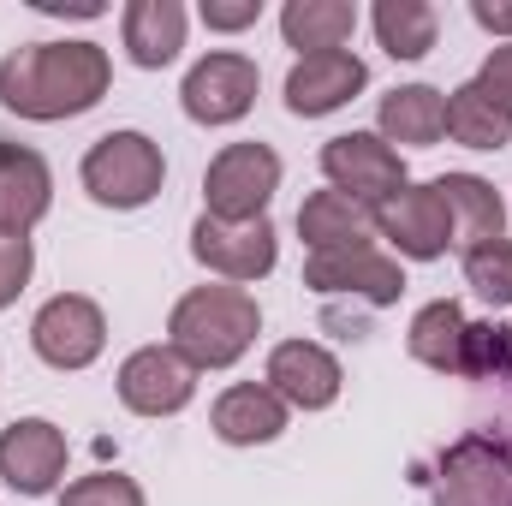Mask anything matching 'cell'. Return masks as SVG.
Returning <instances> with one entry per match:
<instances>
[{
    "mask_svg": "<svg viewBox=\"0 0 512 506\" xmlns=\"http://www.w3.org/2000/svg\"><path fill=\"white\" fill-rule=\"evenodd\" d=\"M108 84H114V60L90 36L24 42L0 60V108L18 120H36V126L90 114L108 96Z\"/></svg>",
    "mask_w": 512,
    "mask_h": 506,
    "instance_id": "1",
    "label": "cell"
},
{
    "mask_svg": "<svg viewBox=\"0 0 512 506\" xmlns=\"http://www.w3.org/2000/svg\"><path fill=\"white\" fill-rule=\"evenodd\" d=\"M262 334V304L245 286H191L167 316V346L191 370H233Z\"/></svg>",
    "mask_w": 512,
    "mask_h": 506,
    "instance_id": "2",
    "label": "cell"
},
{
    "mask_svg": "<svg viewBox=\"0 0 512 506\" xmlns=\"http://www.w3.org/2000/svg\"><path fill=\"white\" fill-rule=\"evenodd\" d=\"M90 203L102 209H143L161 197L167 185V161H161V143L143 137V131H108L84 149V167H78Z\"/></svg>",
    "mask_w": 512,
    "mask_h": 506,
    "instance_id": "3",
    "label": "cell"
},
{
    "mask_svg": "<svg viewBox=\"0 0 512 506\" xmlns=\"http://www.w3.org/2000/svg\"><path fill=\"white\" fill-rule=\"evenodd\" d=\"M429 501L435 506H512V447L501 435H459L435 459Z\"/></svg>",
    "mask_w": 512,
    "mask_h": 506,
    "instance_id": "4",
    "label": "cell"
},
{
    "mask_svg": "<svg viewBox=\"0 0 512 506\" xmlns=\"http://www.w3.org/2000/svg\"><path fill=\"white\" fill-rule=\"evenodd\" d=\"M280 191V155L268 143H227L203 173V215L215 221H262Z\"/></svg>",
    "mask_w": 512,
    "mask_h": 506,
    "instance_id": "5",
    "label": "cell"
},
{
    "mask_svg": "<svg viewBox=\"0 0 512 506\" xmlns=\"http://www.w3.org/2000/svg\"><path fill=\"white\" fill-rule=\"evenodd\" d=\"M322 179H328V191H340V197H352L364 209H376L393 191L411 185L405 179V155L393 143H382L376 131H340V137H328L322 143Z\"/></svg>",
    "mask_w": 512,
    "mask_h": 506,
    "instance_id": "6",
    "label": "cell"
},
{
    "mask_svg": "<svg viewBox=\"0 0 512 506\" xmlns=\"http://www.w3.org/2000/svg\"><path fill=\"white\" fill-rule=\"evenodd\" d=\"M191 256H197L209 274H221L227 286H256V280L274 274V262H280V233H274L268 215H262V221H215V215H197V227H191Z\"/></svg>",
    "mask_w": 512,
    "mask_h": 506,
    "instance_id": "7",
    "label": "cell"
},
{
    "mask_svg": "<svg viewBox=\"0 0 512 506\" xmlns=\"http://www.w3.org/2000/svg\"><path fill=\"white\" fill-rule=\"evenodd\" d=\"M30 346H36V358H42L48 370H90V364L102 358V346H108V316H102L96 298L60 292V298H48V304L36 310Z\"/></svg>",
    "mask_w": 512,
    "mask_h": 506,
    "instance_id": "8",
    "label": "cell"
},
{
    "mask_svg": "<svg viewBox=\"0 0 512 506\" xmlns=\"http://www.w3.org/2000/svg\"><path fill=\"white\" fill-rule=\"evenodd\" d=\"M256 84H262V72H256L251 54L221 48V54H203V60L185 72L179 108H185L197 126H239L256 108Z\"/></svg>",
    "mask_w": 512,
    "mask_h": 506,
    "instance_id": "9",
    "label": "cell"
},
{
    "mask_svg": "<svg viewBox=\"0 0 512 506\" xmlns=\"http://www.w3.org/2000/svg\"><path fill=\"white\" fill-rule=\"evenodd\" d=\"M370 221H376V233H382L387 245H393L399 256H411V262H435V256L453 251V215H447L435 179H429V185L393 191L387 203L370 209Z\"/></svg>",
    "mask_w": 512,
    "mask_h": 506,
    "instance_id": "10",
    "label": "cell"
},
{
    "mask_svg": "<svg viewBox=\"0 0 512 506\" xmlns=\"http://www.w3.org/2000/svg\"><path fill=\"white\" fill-rule=\"evenodd\" d=\"M304 286L316 298H364V304H399L405 292V268L376 245L358 251H316L304 262Z\"/></svg>",
    "mask_w": 512,
    "mask_h": 506,
    "instance_id": "11",
    "label": "cell"
},
{
    "mask_svg": "<svg viewBox=\"0 0 512 506\" xmlns=\"http://www.w3.org/2000/svg\"><path fill=\"white\" fill-rule=\"evenodd\" d=\"M0 477L12 495H54L66 477V429L48 417H18L0 429Z\"/></svg>",
    "mask_w": 512,
    "mask_h": 506,
    "instance_id": "12",
    "label": "cell"
},
{
    "mask_svg": "<svg viewBox=\"0 0 512 506\" xmlns=\"http://www.w3.org/2000/svg\"><path fill=\"white\" fill-rule=\"evenodd\" d=\"M114 381H120V405L137 417H179L197 399V370L173 346H137Z\"/></svg>",
    "mask_w": 512,
    "mask_h": 506,
    "instance_id": "13",
    "label": "cell"
},
{
    "mask_svg": "<svg viewBox=\"0 0 512 506\" xmlns=\"http://www.w3.org/2000/svg\"><path fill=\"white\" fill-rule=\"evenodd\" d=\"M262 381L292 405V411H328L334 399H340V358L328 352V346H316V340H280L274 352H268V370Z\"/></svg>",
    "mask_w": 512,
    "mask_h": 506,
    "instance_id": "14",
    "label": "cell"
},
{
    "mask_svg": "<svg viewBox=\"0 0 512 506\" xmlns=\"http://www.w3.org/2000/svg\"><path fill=\"white\" fill-rule=\"evenodd\" d=\"M364 84H370V66H364L352 48L304 54V60H292V72H286V108H292L298 120H322V114L346 108Z\"/></svg>",
    "mask_w": 512,
    "mask_h": 506,
    "instance_id": "15",
    "label": "cell"
},
{
    "mask_svg": "<svg viewBox=\"0 0 512 506\" xmlns=\"http://www.w3.org/2000/svg\"><path fill=\"white\" fill-rule=\"evenodd\" d=\"M286 417H292V405H286L268 381H233V387L215 399L209 429H215L227 447H268V441L286 435Z\"/></svg>",
    "mask_w": 512,
    "mask_h": 506,
    "instance_id": "16",
    "label": "cell"
},
{
    "mask_svg": "<svg viewBox=\"0 0 512 506\" xmlns=\"http://www.w3.org/2000/svg\"><path fill=\"white\" fill-rule=\"evenodd\" d=\"M435 191H441V203L453 215V251L459 256L507 239V203H501V191L489 179H477V173H441Z\"/></svg>",
    "mask_w": 512,
    "mask_h": 506,
    "instance_id": "17",
    "label": "cell"
},
{
    "mask_svg": "<svg viewBox=\"0 0 512 506\" xmlns=\"http://www.w3.org/2000/svg\"><path fill=\"white\" fill-rule=\"evenodd\" d=\"M54 209V173L30 143H0V233H30Z\"/></svg>",
    "mask_w": 512,
    "mask_h": 506,
    "instance_id": "18",
    "label": "cell"
},
{
    "mask_svg": "<svg viewBox=\"0 0 512 506\" xmlns=\"http://www.w3.org/2000/svg\"><path fill=\"white\" fill-rule=\"evenodd\" d=\"M185 6L179 0H131L120 12V42H126V60L143 72H161L179 60L185 48Z\"/></svg>",
    "mask_w": 512,
    "mask_h": 506,
    "instance_id": "19",
    "label": "cell"
},
{
    "mask_svg": "<svg viewBox=\"0 0 512 506\" xmlns=\"http://www.w3.org/2000/svg\"><path fill=\"white\" fill-rule=\"evenodd\" d=\"M376 137L393 149H429L447 137V96L435 84H399L393 96H382L376 114Z\"/></svg>",
    "mask_w": 512,
    "mask_h": 506,
    "instance_id": "20",
    "label": "cell"
},
{
    "mask_svg": "<svg viewBox=\"0 0 512 506\" xmlns=\"http://www.w3.org/2000/svg\"><path fill=\"white\" fill-rule=\"evenodd\" d=\"M370 233H376L370 209L352 203V197H340V191H310L304 209H298V239L310 245V256L316 251H358V245H370Z\"/></svg>",
    "mask_w": 512,
    "mask_h": 506,
    "instance_id": "21",
    "label": "cell"
},
{
    "mask_svg": "<svg viewBox=\"0 0 512 506\" xmlns=\"http://www.w3.org/2000/svg\"><path fill=\"white\" fill-rule=\"evenodd\" d=\"M465 310L453 298H435L411 316L405 328V352L423 364V370H441V376H465Z\"/></svg>",
    "mask_w": 512,
    "mask_h": 506,
    "instance_id": "22",
    "label": "cell"
},
{
    "mask_svg": "<svg viewBox=\"0 0 512 506\" xmlns=\"http://www.w3.org/2000/svg\"><path fill=\"white\" fill-rule=\"evenodd\" d=\"M352 30H358V6L352 0H286L280 6V36H286V48H298V60L346 48Z\"/></svg>",
    "mask_w": 512,
    "mask_h": 506,
    "instance_id": "23",
    "label": "cell"
},
{
    "mask_svg": "<svg viewBox=\"0 0 512 506\" xmlns=\"http://www.w3.org/2000/svg\"><path fill=\"white\" fill-rule=\"evenodd\" d=\"M370 24H376V42L393 60H423L441 36V12L429 0H376Z\"/></svg>",
    "mask_w": 512,
    "mask_h": 506,
    "instance_id": "24",
    "label": "cell"
},
{
    "mask_svg": "<svg viewBox=\"0 0 512 506\" xmlns=\"http://www.w3.org/2000/svg\"><path fill=\"white\" fill-rule=\"evenodd\" d=\"M447 137L465 149H507L512 143V114H501L477 84H459L447 96Z\"/></svg>",
    "mask_w": 512,
    "mask_h": 506,
    "instance_id": "25",
    "label": "cell"
},
{
    "mask_svg": "<svg viewBox=\"0 0 512 506\" xmlns=\"http://www.w3.org/2000/svg\"><path fill=\"white\" fill-rule=\"evenodd\" d=\"M459 262H465V286H471L483 304L507 310L512 304V239H495V245H483V251L459 256Z\"/></svg>",
    "mask_w": 512,
    "mask_h": 506,
    "instance_id": "26",
    "label": "cell"
},
{
    "mask_svg": "<svg viewBox=\"0 0 512 506\" xmlns=\"http://www.w3.org/2000/svg\"><path fill=\"white\" fill-rule=\"evenodd\" d=\"M512 370V328L501 322H465V376L489 381Z\"/></svg>",
    "mask_w": 512,
    "mask_h": 506,
    "instance_id": "27",
    "label": "cell"
},
{
    "mask_svg": "<svg viewBox=\"0 0 512 506\" xmlns=\"http://www.w3.org/2000/svg\"><path fill=\"white\" fill-rule=\"evenodd\" d=\"M60 506H149V501L120 471H90V477H78V483L60 489Z\"/></svg>",
    "mask_w": 512,
    "mask_h": 506,
    "instance_id": "28",
    "label": "cell"
},
{
    "mask_svg": "<svg viewBox=\"0 0 512 506\" xmlns=\"http://www.w3.org/2000/svg\"><path fill=\"white\" fill-rule=\"evenodd\" d=\"M30 268H36V245H30V233H0V310L30 286Z\"/></svg>",
    "mask_w": 512,
    "mask_h": 506,
    "instance_id": "29",
    "label": "cell"
},
{
    "mask_svg": "<svg viewBox=\"0 0 512 506\" xmlns=\"http://www.w3.org/2000/svg\"><path fill=\"white\" fill-rule=\"evenodd\" d=\"M501 114H512V42H501V48H489V60H483V72L471 78Z\"/></svg>",
    "mask_w": 512,
    "mask_h": 506,
    "instance_id": "30",
    "label": "cell"
},
{
    "mask_svg": "<svg viewBox=\"0 0 512 506\" xmlns=\"http://www.w3.org/2000/svg\"><path fill=\"white\" fill-rule=\"evenodd\" d=\"M197 18H203L209 30L233 36V30H251L256 18H262V0H203V6H197Z\"/></svg>",
    "mask_w": 512,
    "mask_h": 506,
    "instance_id": "31",
    "label": "cell"
},
{
    "mask_svg": "<svg viewBox=\"0 0 512 506\" xmlns=\"http://www.w3.org/2000/svg\"><path fill=\"white\" fill-rule=\"evenodd\" d=\"M471 18H477L489 36H507L512 42V6H501V0H471Z\"/></svg>",
    "mask_w": 512,
    "mask_h": 506,
    "instance_id": "32",
    "label": "cell"
}]
</instances>
